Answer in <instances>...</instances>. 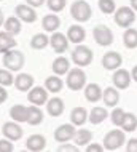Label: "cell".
Instances as JSON below:
<instances>
[{
    "label": "cell",
    "instance_id": "cell-39",
    "mask_svg": "<svg viewBox=\"0 0 137 152\" xmlns=\"http://www.w3.org/2000/svg\"><path fill=\"white\" fill-rule=\"evenodd\" d=\"M80 147H78L77 144H67V142H62V144L57 147V151L61 152H77Z\"/></svg>",
    "mask_w": 137,
    "mask_h": 152
},
{
    "label": "cell",
    "instance_id": "cell-32",
    "mask_svg": "<svg viewBox=\"0 0 137 152\" xmlns=\"http://www.w3.org/2000/svg\"><path fill=\"white\" fill-rule=\"evenodd\" d=\"M48 45H49V39H48L46 34H35L30 40V47L34 48V50H43Z\"/></svg>",
    "mask_w": 137,
    "mask_h": 152
},
{
    "label": "cell",
    "instance_id": "cell-33",
    "mask_svg": "<svg viewBox=\"0 0 137 152\" xmlns=\"http://www.w3.org/2000/svg\"><path fill=\"white\" fill-rule=\"evenodd\" d=\"M121 128L124 131H136L137 130V117L132 112H126V114H124Z\"/></svg>",
    "mask_w": 137,
    "mask_h": 152
},
{
    "label": "cell",
    "instance_id": "cell-31",
    "mask_svg": "<svg viewBox=\"0 0 137 152\" xmlns=\"http://www.w3.org/2000/svg\"><path fill=\"white\" fill-rule=\"evenodd\" d=\"M91 139H93V133H91L89 130H77L75 131V136H73V141H75V144L78 147H83V146H88L91 142Z\"/></svg>",
    "mask_w": 137,
    "mask_h": 152
},
{
    "label": "cell",
    "instance_id": "cell-22",
    "mask_svg": "<svg viewBox=\"0 0 137 152\" xmlns=\"http://www.w3.org/2000/svg\"><path fill=\"white\" fill-rule=\"evenodd\" d=\"M51 69L56 75H67V72L70 71V61L67 58H64V56H57L53 61Z\"/></svg>",
    "mask_w": 137,
    "mask_h": 152
},
{
    "label": "cell",
    "instance_id": "cell-38",
    "mask_svg": "<svg viewBox=\"0 0 137 152\" xmlns=\"http://www.w3.org/2000/svg\"><path fill=\"white\" fill-rule=\"evenodd\" d=\"M14 149V146H13V142H11V139H0V152H13Z\"/></svg>",
    "mask_w": 137,
    "mask_h": 152
},
{
    "label": "cell",
    "instance_id": "cell-5",
    "mask_svg": "<svg viewBox=\"0 0 137 152\" xmlns=\"http://www.w3.org/2000/svg\"><path fill=\"white\" fill-rule=\"evenodd\" d=\"M24 55L18 50H8L7 53H3V66L7 69H10L11 72H18L22 69L24 66Z\"/></svg>",
    "mask_w": 137,
    "mask_h": 152
},
{
    "label": "cell",
    "instance_id": "cell-17",
    "mask_svg": "<svg viewBox=\"0 0 137 152\" xmlns=\"http://www.w3.org/2000/svg\"><path fill=\"white\" fill-rule=\"evenodd\" d=\"M102 93L104 90L99 83H88L85 87V98L89 102H97L99 99H102Z\"/></svg>",
    "mask_w": 137,
    "mask_h": 152
},
{
    "label": "cell",
    "instance_id": "cell-12",
    "mask_svg": "<svg viewBox=\"0 0 137 152\" xmlns=\"http://www.w3.org/2000/svg\"><path fill=\"white\" fill-rule=\"evenodd\" d=\"M2 133H3V136L11 139V141H18V139L22 138V128H21L19 122H14V120L3 123Z\"/></svg>",
    "mask_w": 137,
    "mask_h": 152
},
{
    "label": "cell",
    "instance_id": "cell-42",
    "mask_svg": "<svg viewBox=\"0 0 137 152\" xmlns=\"http://www.w3.org/2000/svg\"><path fill=\"white\" fill-rule=\"evenodd\" d=\"M7 99H8V91L5 90L3 85H0V104H3Z\"/></svg>",
    "mask_w": 137,
    "mask_h": 152
},
{
    "label": "cell",
    "instance_id": "cell-28",
    "mask_svg": "<svg viewBox=\"0 0 137 152\" xmlns=\"http://www.w3.org/2000/svg\"><path fill=\"white\" fill-rule=\"evenodd\" d=\"M62 87H64V82H62L61 75H56V74L51 77H46V80H45V88L49 93H59Z\"/></svg>",
    "mask_w": 137,
    "mask_h": 152
},
{
    "label": "cell",
    "instance_id": "cell-14",
    "mask_svg": "<svg viewBox=\"0 0 137 152\" xmlns=\"http://www.w3.org/2000/svg\"><path fill=\"white\" fill-rule=\"evenodd\" d=\"M16 16L24 23H35L37 21V13L34 10V7H30L29 3L26 5H18L16 7Z\"/></svg>",
    "mask_w": 137,
    "mask_h": 152
},
{
    "label": "cell",
    "instance_id": "cell-44",
    "mask_svg": "<svg viewBox=\"0 0 137 152\" xmlns=\"http://www.w3.org/2000/svg\"><path fill=\"white\" fill-rule=\"evenodd\" d=\"M131 75H132V80L137 82V66H134L132 67V71H131Z\"/></svg>",
    "mask_w": 137,
    "mask_h": 152
},
{
    "label": "cell",
    "instance_id": "cell-1",
    "mask_svg": "<svg viewBox=\"0 0 137 152\" xmlns=\"http://www.w3.org/2000/svg\"><path fill=\"white\" fill-rule=\"evenodd\" d=\"M65 85L72 91H80L86 87V74L81 67H72L67 72V79H65Z\"/></svg>",
    "mask_w": 137,
    "mask_h": 152
},
{
    "label": "cell",
    "instance_id": "cell-19",
    "mask_svg": "<svg viewBox=\"0 0 137 152\" xmlns=\"http://www.w3.org/2000/svg\"><path fill=\"white\" fill-rule=\"evenodd\" d=\"M43 110L40 109V106L37 104H32L29 106V110H27V123L32 126H37L43 122Z\"/></svg>",
    "mask_w": 137,
    "mask_h": 152
},
{
    "label": "cell",
    "instance_id": "cell-47",
    "mask_svg": "<svg viewBox=\"0 0 137 152\" xmlns=\"http://www.w3.org/2000/svg\"><path fill=\"white\" fill-rule=\"evenodd\" d=\"M0 2H2V0H0Z\"/></svg>",
    "mask_w": 137,
    "mask_h": 152
},
{
    "label": "cell",
    "instance_id": "cell-11",
    "mask_svg": "<svg viewBox=\"0 0 137 152\" xmlns=\"http://www.w3.org/2000/svg\"><path fill=\"white\" fill-rule=\"evenodd\" d=\"M123 64V58L118 51H109L102 56V66L107 71H117L121 67Z\"/></svg>",
    "mask_w": 137,
    "mask_h": 152
},
{
    "label": "cell",
    "instance_id": "cell-23",
    "mask_svg": "<svg viewBox=\"0 0 137 152\" xmlns=\"http://www.w3.org/2000/svg\"><path fill=\"white\" fill-rule=\"evenodd\" d=\"M67 37H69V40L72 43H77V45H80L83 40H85V37H86V32L85 29L80 26V24H73V26H70L69 27V31H67Z\"/></svg>",
    "mask_w": 137,
    "mask_h": 152
},
{
    "label": "cell",
    "instance_id": "cell-21",
    "mask_svg": "<svg viewBox=\"0 0 137 152\" xmlns=\"http://www.w3.org/2000/svg\"><path fill=\"white\" fill-rule=\"evenodd\" d=\"M27 149L29 151H34V152H40L46 147V139H45L43 134H32V136L27 138L26 142Z\"/></svg>",
    "mask_w": 137,
    "mask_h": 152
},
{
    "label": "cell",
    "instance_id": "cell-37",
    "mask_svg": "<svg viewBox=\"0 0 137 152\" xmlns=\"http://www.w3.org/2000/svg\"><path fill=\"white\" fill-rule=\"evenodd\" d=\"M46 5L53 13H59V11H62L65 8L67 0H46Z\"/></svg>",
    "mask_w": 137,
    "mask_h": 152
},
{
    "label": "cell",
    "instance_id": "cell-13",
    "mask_svg": "<svg viewBox=\"0 0 137 152\" xmlns=\"http://www.w3.org/2000/svg\"><path fill=\"white\" fill-rule=\"evenodd\" d=\"M69 37L61 34V32H53L51 39H49V45L53 47V50H54L56 53H64L67 51L69 48Z\"/></svg>",
    "mask_w": 137,
    "mask_h": 152
},
{
    "label": "cell",
    "instance_id": "cell-41",
    "mask_svg": "<svg viewBox=\"0 0 137 152\" xmlns=\"http://www.w3.org/2000/svg\"><path fill=\"white\" fill-rule=\"evenodd\" d=\"M126 151L128 152H137V139L136 138H131L126 142Z\"/></svg>",
    "mask_w": 137,
    "mask_h": 152
},
{
    "label": "cell",
    "instance_id": "cell-24",
    "mask_svg": "<svg viewBox=\"0 0 137 152\" xmlns=\"http://www.w3.org/2000/svg\"><path fill=\"white\" fill-rule=\"evenodd\" d=\"M16 47L14 35L8 34L7 31H0V53H7L8 50H13Z\"/></svg>",
    "mask_w": 137,
    "mask_h": 152
},
{
    "label": "cell",
    "instance_id": "cell-3",
    "mask_svg": "<svg viewBox=\"0 0 137 152\" xmlns=\"http://www.w3.org/2000/svg\"><path fill=\"white\" fill-rule=\"evenodd\" d=\"M70 15H72V18L75 19V21L85 23L91 18L93 10H91L88 2H85V0H75V2L72 3V7H70Z\"/></svg>",
    "mask_w": 137,
    "mask_h": 152
},
{
    "label": "cell",
    "instance_id": "cell-8",
    "mask_svg": "<svg viewBox=\"0 0 137 152\" xmlns=\"http://www.w3.org/2000/svg\"><path fill=\"white\" fill-rule=\"evenodd\" d=\"M112 80H113V87H117L118 90H126V88H129V85L132 82V75H131L129 71L120 67L117 71H113Z\"/></svg>",
    "mask_w": 137,
    "mask_h": 152
},
{
    "label": "cell",
    "instance_id": "cell-45",
    "mask_svg": "<svg viewBox=\"0 0 137 152\" xmlns=\"http://www.w3.org/2000/svg\"><path fill=\"white\" fill-rule=\"evenodd\" d=\"M131 8L137 13V0H131Z\"/></svg>",
    "mask_w": 137,
    "mask_h": 152
},
{
    "label": "cell",
    "instance_id": "cell-35",
    "mask_svg": "<svg viewBox=\"0 0 137 152\" xmlns=\"http://www.w3.org/2000/svg\"><path fill=\"white\" fill-rule=\"evenodd\" d=\"M14 83V77L11 75V71L10 69H0V85L3 87H10V85Z\"/></svg>",
    "mask_w": 137,
    "mask_h": 152
},
{
    "label": "cell",
    "instance_id": "cell-2",
    "mask_svg": "<svg viewBox=\"0 0 137 152\" xmlns=\"http://www.w3.org/2000/svg\"><path fill=\"white\" fill-rule=\"evenodd\" d=\"M126 142L124 136V130H110L109 133L104 136V149L105 151H118L120 147Z\"/></svg>",
    "mask_w": 137,
    "mask_h": 152
},
{
    "label": "cell",
    "instance_id": "cell-4",
    "mask_svg": "<svg viewBox=\"0 0 137 152\" xmlns=\"http://www.w3.org/2000/svg\"><path fill=\"white\" fill-rule=\"evenodd\" d=\"M93 50L89 47H85V45H77V48L72 51V61L73 64L78 66V67H86L93 63Z\"/></svg>",
    "mask_w": 137,
    "mask_h": 152
},
{
    "label": "cell",
    "instance_id": "cell-36",
    "mask_svg": "<svg viewBox=\"0 0 137 152\" xmlns=\"http://www.w3.org/2000/svg\"><path fill=\"white\" fill-rule=\"evenodd\" d=\"M124 110L121 107H117L115 106V109L112 110V114H110V118H112V123H113L115 126H121V123H123V118H124Z\"/></svg>",
    "mask_w": 137,
    "mask_h": 152
},
{
    "label": "cell",
    "instance_id": "cell-34",
    "mask_svg": "<svg viewBox=\"0 0 137 152\" xmlns=\"http://www.w3.org/2000/svg\"><path fill=\"white\" fill-rule=\"evenodd\" d=\"M99 10L105 15H113L117 11V3L115 0H99Z\"/></svg>",
    "mask_w": 137,
    "mask_h": 152
},
{
    "label": "cell",
    "instance_id": "cell-26",
    "mask_svg": "<svg viewBox=\"0 0 137 152\" xmlns=\"http://www.w3.org/2000/svg\"><path fill=\"white\" fill-rule=\"evenodd\" d=\"M61 26V19L57 15H45L41 19V27L46 32H56V29Z\"/></svg>",
    "mask_w": 137,
    "mask_h": 152
},
{
    "label": "cell",
    "instance_id": "cell-29",
    "mask_svg": "<svg viewBox=\"0 0 137 152\" xmlns=\"http://www.w3.org/2000/svg\"><path fill=\"white\" fill-rule=\"evenodd\" d=\"M107 117H109L107 109H105V107H101V106H97V107H93V109H91L88 120L93 123V125H99V123H102Z\"/></svg>",
    "mask_w": 137,
    "mask_h": 152
},
{
    "label": "cell",
    "instance_id": "cell-7",
    "mask_svg": "<svg viewBox=\"0 0 137 152\" xmlns=\"http://www.w3.org/2000/svg\"><path fill=\"white\" fill-rule=\"evenodd\" d=\"M93 37L96 40L97 45L101 47H109L113 43V32L110 31V27H107L105 24H99L93 29Z\"/></svg>",
    "mask_w": 137,
    "mask_h": 152
},
{
    "label": "cell",
    "instance_id": "cell-27",
    "mask_svg": "<svg viewBox=\"0 0 137 152\" xmlns=\"http://www.w3.org/2000/svg\"><path fill=\"white\" fill-rule=\"evenodd\" d=\"M3 27H5V31L11 35L21 34V29H22V27H21V19L18 16H10V18H7L5 23H3Z\"/></svg>",
    "mask_w": 137,
    "mask_h": 152
},
{
    "label": "cell",
    "instance_id": "cell-18",
    "mask_svg": "<svg viewBox=\"0 0 137 152\" xmlns=\"http://www.w3.org/2000/svg\"><path fill=\"white\" fill-rule=\"evenodd\" d=\"M88 118H89V112L85 107H80V106H78V107H73L72 112H70V122L75 126L85 125Z\"/></svg>",
    "mask_w": 137,
    "mask_h": 152
},
{
    "label": "cell",
    "instance_id": "cell-43",
    "mask_svg": "<svg viewBox=\"0 0 137 152\" xmlns=\"http://www.w3.org/2000/svg\"><path fill=\"white\" fill-rule=\"evenodd\" d=\"M26 2H27L30 7H34V8H38V7H41V5L45 3V0H26Z\"/></svg>",
    "mask_w": 137,
    "mask_h": 152
},
{
    "label": "cell",
    "instance_id": "cell-40",
    "mask_svg": "<svg viewBox=\"0 0 137 152\" xmlns=\"http://www.w3.org/2000/svg\"><path fill=\"white\" fill-rule=\"evenodd\" d=\"M104 151V144H96V142H89L86 146V152H102Z\"/></svg>",
    "mask_w": 137,
    "mask_h": 152
},
{
    "label": "cell",
    "instance_id": "cell-9",
    "mask_svg": "<svg viewBox=\"0 0 137 152\" xmlns=\"http://www.w3.org/2000/svg\"><path fill=\"white\" fill-rule=\"evenodd\" d=\"M75 125L73 123H62L54 130V139L57 142H67L75 136Z\"/></svg>",
    "mask_w": 137,
    "mask_h": 152
},
{
    "label": "cell",
    "instance_id": "cell-25",
    "mask_svg": "<svg viewBox=\"0 0 137 152\" xmlns=\"http://www.w3.org/2000/svg\"><path fill=\"white\" fill-rule=\"evenodd\" d=\"M27 110L29 107L22 104H14L13 107L10 109V117L13 118L14 122H19V123H27Z\"/></svg>",
    "mask_w": 137,
    "mask_h": 152
},
{
    "label": "cell",
    "instance_id": "cell-46",
    "mask_svg": "<svg viewBox=\"0 0 137 152\" xmlns=\"http://www.w3.org/2000/svg\"><path fill=\"white\" fill-rule=\"evenodd\" d=\"M3 23H5V16H3V11L0 8V26H3Z\"/></svg>",
    "mask_w": 137,
    "mask_h": 152
},
{
    "label": "cell",
    "instance_id": "cell-15",
    "mask_svg": "<svg viewBox=\"0 0 137 152\" xmlns=\"http://www.w3.org/2000/svg\"><path fill=\"white\" fill-rule=\"evenodd\" d=\"M14 87L19 90V91H29L32 87H34V77L30 74L21 72L14 77Z\"/></svg>",
    "mask_w": 137,
    "mask_h": 152
},
{
    "label": "cell",
    "instance_id": "cell-6",
    "mask_svg": "<svg viewBox=\"0 0 137 152\" xmlns=\"http://www.w3.org/2000/svg\"><path fill=\"white\" fill-rule=\"evenodd\" d=\"M113 18H115V23H117L120 27L128 29V27H131L136 21V11L132 10L131 7H120L113 13Z\"/></svg>",
    "mask_w": 137,
    "mask_h": 152
},
{
    "label": "cell",
    "instance_id": "cell-16",
    "mask_svg": "<svg viewBox=\"0 0 137 152\" xmlns=\"http://www.w3.org/2000/svg\"><path fill=\"white\" fill-rule=\"evenodd\" d=\"M102 101L109 107H115L120 102V91L117 87H107L102 93Z\"/></svg>",
    "mask_w": 137,
    "mask_h": 152
},
{
    "label": "cell",
    "instance_id": "cell-30",
    "mask_svg": "<svg viewBox=\"0 0 137 152\" xmlns=\"http://www.w3.org/2000/svg\"><path fill=\"white\" fill-rule=\"evenodd\" d=\"M123 43H124V47L129 48V50L137 48V29H134V27H128V29L124 31V34H123Z\"/></svg>",
    "mask_w": 137,
    "mask_h": 152
},
{
    "label": "cell",
    "instance_id": "cell-10",
    "mask_svg": "<svg viewBox=\"0 0 137 152\" xmlns=\"http://www.w3.org/2000/svg\"><path fill=\"white\" fill-rule=\"evenodd\" d=\"M48 90L43 87H34L29 90L27 93V99L30 104H37V106H43L48 102Z\"/></svg>",
    "mask_w": 137,
    "mask_h": 152
},
{
    "label": "cell",
    "instance_id": "cell-20",
    "mask_svg": "<svg viewBox=\"0 0 137 152\" xmlns=\"http://www.w3.org/2000/svg\"><path fill=\"white\" fill-rule=\"evenodd\" d=\"M46 112L51 117H59L64 112V101L61 98H51L46 102Z\"/></svg>",
    "mask_w": 137,
    "mask_h": 152
}]
</instances>
